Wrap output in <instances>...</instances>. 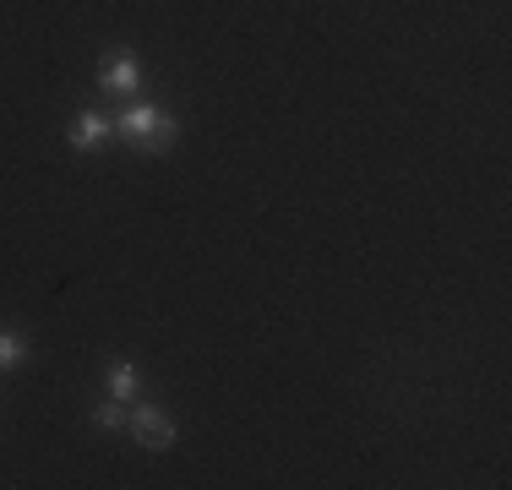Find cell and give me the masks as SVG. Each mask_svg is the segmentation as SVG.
Instances as JSON below:
<instances>
[{
	"instance_id": "5b68a950",
	"label": "cell",
	"mask_w": 512,
	"mask_h": 490,
	"mask_svg": "<svg viewBox=\"0 0 512 490\" xmlns=\"http://www.w3.org/2000/svg\"><path fill=\"white\" fill-rule=\"evenodd\" d=\"M104 387H109V398L137 403V392H142V371H137L131 360H115V365H109V376H104Z\"/></svg>"
},
{
	"instance_id": "7a4b0ae2",
	"label": "cell",
	"mask_w": 512,
	"mask_h": 490,
	"mask_svg": "<svg viewBox=\"0 0 512 490\" xmlns=\"http://www.w3.org/2000/svg\"><path fill=\"white\" fill-rule=\"evenodd\" d=\"M126 431L142 441L148 452H169L180 441V425L169 420V409H158V403H131V414H126Z\"/></svg>"
},
{
	"instance_id": "8992f818",
	"label": "cell",
	"mask_w": 512,
	"mask_h": 490,
	"mask_svg": "<svg viewBox=\"0 0 512 490\" xmlns=\"http://www.w3.org/2000/svg\"><path fill=\"white\" fill-rule=\"evenodd\" d=\"M28 360V338L22 333H0V371H17Z\"/></svg>"
},
{
	"instance_id": "6da1fadb",
	"label": "cell",
	"mask_w": 512,
	"mask_h": 490,
	"mask_svg": "<svg viewBox=\"0 0 512 490\" xmlns=\"http://www.w3.org/2000/svg\"><path fill=\"white\" fill-rule=\"evenodd\" d=\"M115 137L131 142L137 153H169L180 142V120L164 115L158 104H126L115 115Z\"/></svg>"
},
{
	"instance_id": "277c9868",
	"label": "cell",
	"mask_w": 512,
	"mask_h": 490,
	"mask_svg": "<svg viewBox=\"0 0 512 490\" xmlns=\"http://www.w3.org/2000/svg\"><path fill=\"white\" fill-rule=\"evenodd\" d=\"M99 88H104V93H115V98H131V93L142 88V60H137V55H109V60H104Z\"/></svg>"
},
{
	"instance_id": "3957f363",
	"label": "cell",
	"mask_w": 512,
	"mask_h": 490,
	"mask_svg": "<svg viewBox=\"0 0 512 490\" xmlns=\"http://www.w3.org/2000/svg\"><path fill=\"white\" fill-rule=\"evenodd\" d=\"M109 137H115V120L99 115V109H82V115L71 120V131H66V142L77 147V153H99Z\"/></svg>"
},
{
	"instance_id": "52a82bcc",
	"label": "cell",
	"mask_w": 512,
	"mask_h": 490,
	"mask_svg": "<svg viewBox=\"0 0 512 490\" xmlns=\"http://www.w3.org/2000/svg\"><path fill=\"white\" fill-rule=\"evenodd\" d=\"M126 403L120 398H109V403H99V409H93V425H99V431H126Z\"/></svg>"
}]
</instances>
